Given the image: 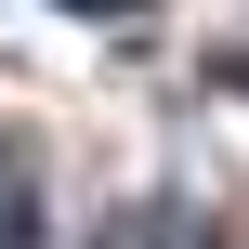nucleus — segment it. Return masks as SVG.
<instances>
[{
	"mask_svg": "<svg viewBox=\"0 0 249 249\" xmlns=\"http://www.w3.org/2000/svg\"><path fill=\"white\" fill-rule=\"evenodd\" d=\"M210 79H223V92H249V53H223V66H210Z\"/></svg>",
	"mask_w": 249,
	"mask_h": 249,
	"instance_id": "obj_4",
	"label": "nucleus"
},
{
	"mask_svg": "<svg viewBox=\"0 0 249 249\" xmlns=\"http://www.w3.org/2000/svg\"><path fill=\"white\" fill-rule=\"evenodd\" d=\"M66 13H105V26H118V13H144V0H66Z\"/></svg>",
	"mask_w": 249,
	"mask_h": 249,
	"instance_id": "obj_3",
	"label": "nucleus"
},
{
	"mask_svg": "<svg viewBox=\"0 0 249 249\" xmlns=\"http://www.w3.org/2000/svg\"><path fill=\"white\" fill-rule=\"evenodd\" d=\"M0 249H39V197H26L13 171H0Z\"/></svg>",
	"mask_w": 249,
	"mask_h": 249,
	"instance_id": "obj_2",
	"label": "nucleus"
},
{
	"mask_svg": "<svg viewBox=\"0 0 249 249\" xmlns=\"http://www.w3.org/2000/svg\"><path fill=\"white\" fill-rule=\"evenodd\" d=\"M105 249H197V223H184V210H171V223L131 210V223H105Z\"/></svg>",
	"mask_w": 249,
	"mask_h": 249,
	"instance_id": "obj_1",
	"label": "nucleus"
}]
</instances>
